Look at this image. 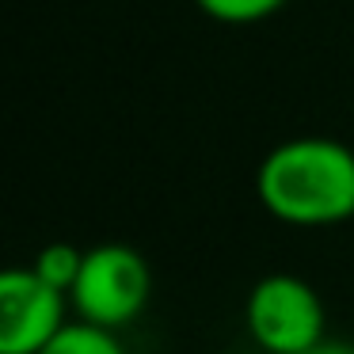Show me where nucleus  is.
<instances>
[{
  "mask_svg": "<svg viewBox=\"0 0 354 354\" xmlns=\"http://www.w3.org/2000/svg\"><path fill=\"white\" fill-rule=\"evenodd\" d=\"M259 206L293 229H324L354 217V149L335 138L274 145L255 171Z\"/></svg>",
  "mask_w": 354,
  "mask_h": 354,
  "instance_id": "nucleus-1",
  "label": "nucleus"
},
{
  "mask_svg": "<svg viewBox=\"0 0 354 354\" xmlns=\"http://www.w3.org/2000/svg\"><path fill=\"white\" fill-rule=\"evenodd\" d=\"M153 297V270L133 248L100 244L84 252V267L69 301L84 324L107 331H122L145 313Z\"/></svg>",
  "mask_w": 354,
  "mask_h": 354,
  "instance_id": "nucleus-2",
  "label": "nucleus"
},
{
  "mask_svg": "<svg viewBox=\"0 0 354 354\" xmlns=\"http://www.w3.org/2000/svg\"><path fill=\"white\" fill-rule=\"evenodd\" d=\"M248 335L267 354H308L324 343V301L305 278L267 274L244 301Z\"/></svg>",
  "mask_w": 354,
  "mask_h": 354,
  "instance_id": "nucleus-3",
  "label": "nucleus"
},
{
  "mask_svg": "<svg viewBox=\"0 0 354 354\" xmlns=\"http://www.w3.org/2000/svg\"><path fill=\"white\" fill-rule=\"evenodd\" d=\"M69 293L42 282L31 267L0 274V354H42L65 331Z\"/></svg>",
  "mask_w": 354,
  "mask_h": 354,
  "instance_id": "nucleus-4",
  "label": "nucleus"
},
{
  "mask_svg": "<svg viewBox=\"0 0 354 354\" xmlns=\"http://www.w3.org/2000/svg\"><path fill=\"white\" fill-rule=\"evenodd\" d=\"M42 354H126V351L118 343V331L95 328V324H84V320H69L65 331Z\"/></svg>",
  "mask_w": 354,
  "mask_h": 354,
  "instance_id": "nucleus-5",
  "label": "nucleus"
},
{
  "mask_svg": "<svg viewBox=\"0 0 354 354\" xmlns=\"http://www.w3.org/2000/svg\"><path fill=\"white\" fill-rule=\"evenodd\" d=\"M80 267H84V252H77L73 244H50V248H42L31 263L35 274L62 293H73V286H77V278H80Z\"/></svg>",
  "mask_w": 354,
  "mask_h": 354,
  "instance_id": "nucleus-6",
  "label": "nucleus"
},
{
  "mask_svg": "<svg viewBox=\"0 0 354 354\" xmlns=\"http://www.w3.org/2000/svg\"><path fill=\"white\" fill-rule=\"evenodd\" d=\"M209 19L217 24H259V19L274 16V12L286 8V0H194Z\"/></svg>",
  "mask_w": 354,
  "mask_h": 354,
  "instance_id": "nucleus-7",
  "label": "nucleus"
},
{
  "mask_svg": "<svg viewBox=\"0 0 354 354\" xmlns=\"http://www.w3.org/2000/svg\"><path fill=\"white\" fill-rule=\"evenodd\" d=\"M308 354H354V343H346V339H324V343L313 346Z\"/></svg>",
  "mask_w": 354,
  "mask_h": 354,
  "instance_id": "nucleus-8",
  "label": "nucleus"
},
{
  "mask_svg": "<svg viewBox=\"0 0 354 354\" xmlns=\"http://www.w3.org/2000/svg\"><path fill=\"white\" fill-rule=\"evenodd\" d=\"M351 149H354V141H351Z\"/></svg>",
  "mask_w": 354,
  "mask_h": 354,
  "instance_id": "nucleus-9",
  "label": "nucleus"
}]
</instances>
